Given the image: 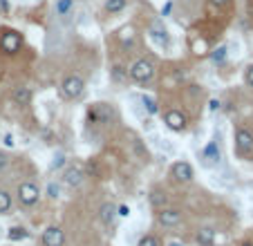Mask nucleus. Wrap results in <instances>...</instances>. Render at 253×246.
Listing matches in <instances>:
<instances>
[{
  "mask_svg": "<svg viewBox=\"0 0 253 246\" xmlns=\"http://www.w3.org/2000/svg\"><path fill=\"white\" fill-rule=\"evenodd\" d=\"M43 246H63L65 244V233L61 226H47L43 230V237H41Z\"/></svg>",
  "mask_w": 253,
  "mask_h": 246,
  "instance_id": "7",
  "label": "nucleus"
},
{
  "mask_svg": "<svg viewBox=\"0 0 253 246\" xmlns=\"http://www.w3.org/2000/svg\"><path fill=\"white\" fill-rule=\"evenodd\" d=\"M211 5H215V7H229V5H231V0H211Z\"/></svg>",
  "mask_w": 253,
  "mask_h": 246,
  "instance_id": "29",
  "label": "nucleus"
},
{
  "mask_svg": "<svg viewBox=\"0 0 253 246\" xmlns=\"http://www.w3.org/2000/svg\"><path fill=\"white\" fill-rule=\"evenodd\" d=\"M2 143H5L7 148H14V136H11V134H5V136H2Z\"/></svg>",
  "mask_w": 253,
  "mask_h": 246,
  "instance_id": "28",
  "label": "nucleus"
},
{
  "mask_svg": "<svg viewBox=\"0 0 253 246\" xmlns=\"http://www.w3.org/2000/svg\"><path fill=\"white\" fill-rule=\"evenodd\" d=\"M170 7H173V5H170V2H168V5H166V7H163V9H161V16H166V14H168V11H170Z\"/></svg>",
  "mask_w": 253,
  "mask_h": 246,
  "instance_id": "33",
  "label": "nucleus"
},
{
  "mask_svg": "<svg viewBox=\"0 0 253 246\" xmlns=\"http://www.w3.org/2000/svg\"><path fill=\"white\" fill-rule=\"evenodd\" d=\"M128 215H130V208H128L126 204L116 206V217H128Z\"/></svg>",
  "mask_w": 253,
  "mask_h": 246,
  "instance_id": "27",
  "label": "nucleus"
},
{
  "mask_svg": "<svg viewBox=\"0 0 253 246\" xmlns=\"http://www.w3.org/2000/svg\"><path fill=\"white\" fill-rule=\"evenodd\" d=\"M193 166H190L188 161H177L170 166V177L175 179V181H180V183H188L190 179H193Z\"/></svg>",
  "mask_w": 253,
  "mask_h": 246,
  "instance_id": "8",
  "label": "nucleus"
},
{
  "mask_svg": "<svg viewBox=\"0 0 253 246\" xmlns=\"http://www.w3.org/2000/svg\"><path fill=\"white\" fill-rule=\"evenodd\" d=\"M163 123L173 132H184L186 126H188V119L182 110H166L163 112Z\"/></svg>",
  "mask_w": 253,
  "mask_h": 246,
  "instance_id": "5",
  "label": "nucleus"
},
{
  "mask_svg": "<svg viewBox=\"0 0 253 246\" xmlns=\"http://www.w3.org/2000/svg\"><path fill=\"white\" fill-rule=\"evenodd\" d=\"M202 157L206 159V163H217L220 161V148H217L215 141H211L208 146L204 148V152H202Z\"/></svg>",
  "mask_w": 253,
  "mask_h": 246,
  "instance_id": "14",
  "label": "nucleus"
},
{
  "mask_svg": "<svg viewBox=\"0 0 253 246\" xmlns=\"http://www.w3.org/2000/svg\"><path fill=\"white\" fill-rule=\"evenodd\" d=\"M16 197H18V204L21 206H34L38 204V199H41V190H38L36 183L32 181H23L21 186L16 188Z\"/></svg>",
  "mask_w": 253,
  "mask_h": 246,
  "instance_id": "2",
  "label": "nucleus"
},
{
  "mask_svg": "<svg viewBox=\"0 0 253 246\" xmlns=\"http://www.w3.org/2000/svg\"><path fill=\"white\" fill-rule=\"evenodd\" d=\"M157 222H159L161 226H166V228L180 226V224H182V210H177V208H159Z\"/></svg>",
  "mask_w": 253,
  "mask_h": 246,
  "instance_id": "9",
  "label": "nucleus"
},
{
  "mask_svg": "<svg viewBox=\"0 0 253 246\" xmlns=\"http://www.w3.org/2000/svg\"><path fill=\"white\" fill-rule=\"evenodd\" d=\"M155 76V63L150 58H139L137 63L130 67V79L135 83H148Z\"/></svg>",
  "mask_w": 253,
  "mask_h": 246,
  "instance_id": "1",
  "label": "nucleus"
},
{
  "mask_svg": "<svg viewBox=\"0 0 253 246\" xmlns=\"http://www.w3.org/2000/svg\"><path fill=\"white\" fill-rule=\"evenodd\" d=\"M81 181H83V173H81L79 168H68L65 170V183L68 186L76 188V186H81Z\"/></svg>",
  "mask_w": 253,
  "mask_h": 246,
  "instance_id": "13",
  "label": "nucleus"
},
{
  "mask_svg": "<svg viewBox=\"0 0 253 246\" xmlns=\"http://www.w3.org/2000/svg\"><path fill=\"white\" fill-rule=\"evenodd\" d=\"M244 81H247L249 88H253V65H249L247 72H244Z\"/></svg>",
  "mask_w": 253,
  "mask_h": 246,
  "instance_id": "26",
  "label": "nucleus"
},
{
  "mask_svg": "<svg viewBox=\"0 0 253 246\" xmlns=\"http://www.w3.org/2000/svg\"><path fill=\"white\" fill-rule=\"evenodd\" d=\"M195 240L200 246H213L215 244V228L213 226H200L195 233Z\"/></svg>",
  "mask_w": 253,
  "mask_h": 246,
  "instance_id": "10",
  "label": "nucleus"
},
{
  "mask_svg": "<svg viewBox=\"0 0 253 246\" xmlns=\"http://www.w3.org/2000/svg\"><path fill=\"white\" fill-rule=\"evenodd\" d=\"M235 152L240 157H251L253 155V132L249 128H237L235 130Z\"/></svg>",
  "mask_w": 253,
  "mask_h": 246,
  "instance_id": "3",
  "label": "nucleus"
},
{
  "mask_svg": "<svg viewBox=\"0 0 253 246\" xmlns=\"http://www.w3.org/2000/svg\"><path fill=\"white\" fill-rule=\"evenodd\" d=\"M126 9V0H106V11L108 14H119Z\"/></svg>",
  "mask_w": 253,
  "mask_h": 246,
  "instance_id": "18",
  "label": "nucleus"
},
{
  "mask_svg": "<svg viewBox=\"0 0 253 246\" xmlns=\"http://www.w3.org/2000/svg\"><path fill=\"white\" fill-rule=\"evenodd\" d=\"M74 7V0H56V14L58 16H68Z\"/></svg>",
  "mask_w": 253,
  "mask_h": 246,
  "instance_id": "20",
  "label": "nucleus"
},
{
  "mask_svg": "<svg viewBox=\"0 0 253 246\" xmlns=\"http://www.w3.org/2000/svg\"><path fill=\"white\" fill-rule=\"evenodd\" d=\"M11 204H14V199L11 195L7 193L5 188H0V215H7L11 210Z\"/></svg>",
  "mask_w": 253,
  "mask_h": 246,
  "instance_id": "17",
  "label": "nucleus"
},
{
  "mask_svg": "<svg viewBox=\"0 0 253 246\" xmlns=\"http://www.w3.org/2000/svg\"><path fill=\"white\" fill-rule=\"evenodd\" d=\"M168 246H184L182 242H177V240H173V242H168Z\"/></svg>",
  "mask_w": 253,
  "mask_h": 246,
  "instance_id": "34",
  "label": "nucleus"
},
{
  "mask_svg": "<svg viewBox=\"0 0 253 246\" xmlns=\"http://www.w3.org/2000/svg\"><path fill=\"white\" fill-rule=\"evenodd\" d=\"M99 217H101V222H103V226H112L115 220H116V206L110 204V201H106L99 210Z\"/></svg>",
  "mask_w": 253,
  "mask_h": 246,
  "instance_id": "11",
  "label": "nucleus"
},
{
  "mask_svg": "<svg viewBox=\"0 0 253 246\" xmlns=\"http://www.w3.org/2000/svg\"><path fill=\"white\" fill-rule=\"evenodd\" d=\"M47 195H49L52 199H56L58 195H61V188H58V183H54V181L47 183Z\"/></svg>",
  "mask_w": 253,
  "mask_h": 246,
  "instance_id": "24",
  "label": "nucleus"
},
{
  "mask_svg": "<svg viewBox=\"0 0 253 246\" xmlns=\"http://www.w3.org/2000/svg\"><path fill=\"white\" fill-rule=\"evenodd\" d=\"M137 246H161V244H159V240L155 235H143Z\"/></svg>",
  "mask_w": 253,
  "mask_h": 246,
  "instance_id": "23",
  "label": "nucleus"
},
{
  "mask_svg": "<svg viewBox=\"0 0 253 246\" xmlns=\"http://www.w3.org/2000/svg\"><path fill=\"white\" fill-rule=\"evenodd\" d=\"M211 110H213V112L220 110V101H217V99H213V101H211Z\"/></svg>",
  "mask_w": 253,
  "mask_h": 246,
  "instance_id": "31",
  "label": "nucleus"
},
{
  "mask_svg": "<svg viewBox=\"0 0 253 246\" xmlns=\"http://www.w3.org/2000/svg\"><path fill=\"white\" fill-rule=\"evenodd\" d=\"M242 246H253V244H251V242H244V244H242Z\"/></svg>",
  "mask_w": 253,
  "mask_h": 246,
  "instance_id": "35",
  "label": "nucleus"
},
{
  "mask_svg": "<svg viewBox=\"0 0 253 246\" xmlns=\"http://www.w3.org/2000/svg\"><path fill=\"white\" fill-rule=\"evenodd\" d=\"M14 101H16L18 105H29V101H32V89L25 88V85H18V88H14Z\"/></svg>",
  "mask_w": 253,
  "mask_h": 246,
  "instance_id": "12",
  "label": "nucleus"
},
{
  "mask_svg": "<svg viewBox=\"0 0 253 246\" xmlns=\"http://www.w3.org/2000/svg\"><path fill=\"white\" fill-rule=\"evenodd\" d=\"M0 9H9V2H7V0H0Z\"/></svg>",
  "mask_w": 253,
  "mask_h": 246,
  "instance_id": "32",
  "label": "nucleus"
},
{
  "mask_svg": "<svg viewBox=\"0 0 253 246\" xmlns=\"http://www.w3.org/2000/svg\"><path fill=\"white\" fill-rule=\"evenodd\" d=\"M7 163H9V161H7V157H5V155H0V170L7 168Z\"/></svg>",
  "mask_w": 253,
  "mask_h": 246,
  "instance_id": "30",
  "label": "nucleus"
},
{
  "mask_svg": "<svg viewBox=\"0 0 253 246\" xmlns=\"http://www.w3.org/2000/svg\"><path fill=\"white\" fill-rule=\"evenodd\" d=\"M110 79L115 81V83H123V81L128 79V72L121 67V65H115V67L110 69Z\"/></svg>",
  "mask_w": 253,
  "mask_h": 246,
  "instance_id": "19",
  "label": "nucleus"
},
{
  "mask_svg": "<svg viewBox=\"0 0 253 246\" xmlns=\"http://www.w3.org/2000/svg\"><path fill=\"white\" fill-rule=\"evenodd\" d=\"M224 58H227V47H224V45H220V47H215L211 52V61H213V63H224Z\"/></svg>",
  "mask_w": 253,
  "mask_h": 246,
  "instance_id": "22",
  "label": "nucleus"
},
{
  "mask_svg": "<svg viewBox=\"0 0 253 246\" xmlns=\"http://www.w3.org/2000/svg\"><path fill=\"white\" fill-rule=\"evenodd\" d=\"M150 34H153V38L157 43H161V45H168V32H166V27H161L159 22H155V25L150 27Z\"/></svg>",
  "mask_w": 253,
  "mask_h": 246,
  "instance_id": "16",
  "label": "nucleus"
},
{
  "mask_svg": "<svg viewBox=\"0 0 253 246\" xmlns=\"http://www.w3.org/2000/svg\"><path fill=\"white\" fill-rule=\"evenodd\" d=\"M63 163H65V155L63 152H58L56 157H54V161H52V168L56 170V168H63Z\"/></svg>",
  "mask_w": 253,
  "mask_h": 246,
  "instance_id": "25",
  "label": "nucleus"
},
{
  "mask_svg": "<svg viewBox=\"0 0 253 246\" xmlns=\"http://www.w3.org/2000/svg\"><path fill=\"white\" fill-rule=\"evenodd\" d=\"M141 103H143V108H146L148 114H157V112H159V105H157V101H155L153 96H146V94H143V96H141Z\"/></svg>",
  "mask_w": 253,
  "mask_h": 246,
  "instance_id": "21",
  "label": "nucleus"
},
{
  "mask_svg": "<svg viewBox=\"0 0 253 246\" xmlns=\"http://www.w3.org/2000/svg\"><path fill=\"white\" fill-rule=\"evenodd\" d=\"M21 45H23V38H21V34H16V32H5L2 38H0V49L5 54H9V56L21 52Z\"/></svg>",
  "mask_w": 253,
  "mask_h": 246,
  "instance_id": "6",
  "label": "nucleus"
},
{
  "mask_svg": "<svg viewBox=\"0 0 253 246\" xmlns=\"http://www.w3.org/2000/svg\"><path fill=\"white\" fill-rule=\"evenodd\" d=\"M83 89H85V83H83L81 76H68V79L61 83V94H63V99H68V101L79 99V96L83 94Z\"/></svg>",
  "mask_w": 253,
  "mask_h": 246,
  "instance_id": "4",
  "label": "nucleus"
},
{
  "mask_svg": "<svg viewBox=\"0 0 253 246\" xmlns=\"http://www.w3.org/2000/svg\"><path fill=\"white\" fill-rule=\"evenodd\" d=\"M27 237H29V230L23 228V226H11L7 230V240L9 242H21V240H27Z\"/></svg>",
  "mask_w": 253,
  "mask_h": 246,
  "instance_id": "15",
  "label": "nucleus"
}]
</instances>
